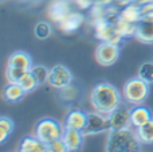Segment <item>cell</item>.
<instances>
[{"label":"cell","mask_w":153,"mask_h":152,"mask_svg":"<svg viewBox=\"0 0 153 152\" xmlns=\"http://www.w3.org/2000/svg\"><path fill=\"white\" fill-rule=\"evenodd\" d=\"M122 102V93L109 82H98L90 92V105L97 112L109 115Z\"/></svg>","instance_id":"1"},{"label":"cell","mask_w":153,"mask_h":152,"mask_svg":"<svg viewBox=\"0 0 153 152\" xmlns=\"http://www.w3.org/2000/svg\"><path fill=\"white\" fill-rule=\"evenodd\" d=\"M141 145L143 143L132 127L121 131H109L105 150L108 152H137L141 150Z\"/></svg>","instance_id":"2"},{"label":"cell","mask_w":153,"mask_h":152,"mask_svg":"<svg viewBox=\"0 0 153 152\" xmlns=\"http://www.w3.org/2000/svg\"><path fill=\"white\" fill-rule=\"evenodd\" d=\"M149 83L145 82L143 78L133 77L125 82L124 88H122V98L128 105H144V102L148 100L149 97Z\"/></svg>","instance_id":"3"},{"label":"cell","mask_w":153,"mask_h":152,"mask_svg":"<svg viewBox=\"0 0 153 152\" xmlns=\"http://www.w3.org/2000/svg\"><path fill=\"white\" fill-rule=\"evenodd\" d=\"M65 127H62V124L59 121H56L55 118L45 117L42 120H39L35 125L34 136H36L40 142H43L45 144H51L53 142L61 139L63 136Z\"/></svg>","instance_id":"4"},{"label":"cell","mask_w":153,"mask_h":152,"mask_svg":"<svg viewBox=\"0 0 153 152\" xmlns=\"http://www.w3.org/2000/svg\"><path fill=\"white\" fill-rule=\"evenodd\" d=\"M91 27L94 30V35L101 42H110V43H120L124 38L117 32L116 26L108 20L105 16H98V18H91Z\"/></svg>","instance_id":"5"},{"label":"cell","mask_w":153,"mask_h":152,"mask_svg":"<svg viewBox=\"0 0 153 152\" xmlns=\"http://www.w3.org/2000/svg\"><path fill=\"white\" fill-rule=\"evenodd\" d=\"M110 131V123H109V115L97 112L93 109V112L87 113V121L83 128L85 136H94L101 135Z\"/></svg>","instance_id":"6"},{"label":"cell","mask_w":153,"mask_h":152,"mask_svg":"<svg viewBox=\"0 0 153 152\" xmlns=\"http://www.w3.org/2000/svg\"><path fill=\"white\" fill-rule=\"evenodd\" d=\"M120 45L110 42H100L95 48V59L101 66H113L120 58Z\"/></svg>","instance_id":"7"},{"label":"cell","mask_w":153,"mask_h":152,"mask_svg":"<svg viewBox=\"0 0 153 152\" xmlns=\"http://www.w3.org/2000/svg\"><path fill=\"white\" fill-rule=\"evenodd\" d=\"M109 123H110V131H121V129L132 128L130 121V108L128 104H120L111 113H109Z\"/></svg>","instance_id":"8"},{"label":"cell","mask_w":153,"mask_h":152,"mask_svg":"<svg viewBox=\"0 0 153 152\" xmlns=\"http://www.w3.org/2000/svg\"><path fill=\"white\" fill-rule=\"evenodd\" d=\"M48 85L54 89H62L65 86L73 83V73L69 67L65 65H55L50 69V77H48Z\"/></svg>","instance_id":"9"},{"label":"cell","mask_w":153,"mask_h":152,"mask_svg":"<svg viewBox=\"0 0 153 152\" xmlns=\"http://www.w3.org/2000/svg\"><path fill=\"white\" fill-rule=\"evenodd\" d=\"M70 11L69 0H53L47 7V16L55 24H59Z\"/></svg>","instance_id":"10"},{"label":"cell","mask_w":153,"mask_h":152,"mask_svg":"<svg viewBox=\"0 0 153 152\" xmlns=\"http://www.w3.org/2000/svg\"><path fill=\"white\" fill-rule=\"evenodd\" d=\"M85 137L86 136H85L83 131L65 128L62 140H63L65 144H66L67 152H76V151H79L82 147H83Z\"/></svg>","instance_id":"11"},{"label":"cell","mask_w":153,"mask_h":152,"mask_svg":"<svg viewBox=\"0 0 153 152\" xmlns=\"http://www.w3.org/2000/svg\"><path fill=\"white\" fill-rule=\"evenodd\" d=\"M83 22H85V16L81 12H76V11L71 10L63 18V20L58 24V27L65 34H71V32H75L83 24Z\"/></svg>","instance_id":"12"},{"label":"cell","mask_w":153,"mask_h":152,"mask_svg":"<svg viewBox=\"0 0 153 152\" xmlns=\"http://www.w3.org/2000/svg\"><path fill=\"white\" fill-rule=\"evenodd\" d=\"M152 112L144 105H134L130 108V121L133 128L144 125L152 120Z\"/></svg>","instance_id":"13"},{"label":"cell","mask_w":153,"mask_h":152,"mask_svg":"<svg viewBox=\"0 0 153 152\" xmlns=\"http://www.w3.org/2000/svg\"><path fill=\"white\" fill-rule=\"evenodd\" d=\"M86 121H87V113H85L81 109H71L66 116L65 128L83 131L85 125H86Z\"/></svg>","instance_id":"14"},{"label":"cell","mask_w":153,"mask_h":152,"mask_svg":"<svg viewBox=\"0 0 153 152\" xmlns=\"http://www.w3.org/2000/svg\"><path fill=\"white\" fill-rule=\"evenodd\" d=\"M136 38L143 43H153V18H143L138 22Z\"/></svg>","instance_id":"15"},{"label":"cell","mask_w":153,"mask_h":152,"mask_svg":"<svg viewBox=\"0 0 153 152\" xmlns=\"http://www.w3.org/2000/svg\"><path fill=\"white\" fill-rule=\"evenodd\" d=\"M120 18L125 19V20L130 22V23H136L143 19V13H141V5L137 4L136 1H130L126 5L122 7V10H120Z\"/></svg>","instance_id":"16"},{"label":"cell","mask_w":153,"mask_h":152,"mask_svg":"<svg viewBox=\"0 0 153 152\" xmlns=\"http://www.w3.org/2000/svg\"><path fill=\"white\" fill-rule=\"evenodd\" d=\"M26 92L18 82H8L3 89V98L7 102H18L26 96Z\"/></svg>","instance_id":"17"},{"label":"cell","mask_w":153,"mask_h":152,"mask_svg":"<svg viewBox=\"0 0 153 152\" xmlns=\"http://www.w3.org/2000/svg\"><path fill=\"white\" fill-rule=\"evenodd\" d=\"M19 151L20 152H48L47 144L40 142L36 136L31 137L27 136L22 140L20 145H19Z\"/></svg>","instance_id":"18"},{"label":"cell","mask_w":153,"mask_h":152,"mask_svg":"<svg viewBox=\"0 0 153 152\" xmlns=\"http://www.w3.org/2000/svg\"><path fill=\"white\" fill-rule=\"evenodd\" d=\"M7 65L15 67H22V69H28L31 70L32 67V58L28 53L26 51H15L8 57Z\"/></svg>","instance_id":"19"},{"label":"cell","mask_w":153,"mask_h":152,"mask_svg":"<svg viewBox=\"0 0 153 152\" xmlns=\"http://www.w3.org/2000/svg\"><path fill=\"white\" fill-rule=\"evenodd\" d=\"M116 30L122 38H132L136 37V31H137V24L136 23H130V22L125 20L122 18H118V20L114 23Z\"/></svg>","instance_id":"20"},{"label":"cell","mask_w":153,"mask_h":152,"mask_svg":"<svg viewBox=\"0 0 153 152\" xmlns=\"http://www.w3.org/2000/svg\"><path fill=\"white\" fill-rule=\"evenodd\" d=\"M134 129H136V133H137L140 142L143 143V145L153 144V118L149 123L144 124V125L134 128Z\"/></svg>","instance_id":"21"},{"label":"cell","mask_w":153,"mask_h":152,"mask_svg":"<svg viewBox=\"0 0 153 152\" xmlns=\"http://www.w3.org/2000/svg\"><path fill=\"white\" fill-rule=\"evenodd\" d=\"M51 34H53V26H51V23H48V22H46V20H40L35 24L34 35L36 39L45 40V39H47V38H50Z\"/></svg>","instance_id":"22"},{"label":"cell","mask_w":153,"mask_h":152,"mask_svg":"<svg viewBox=\"0 0 153 152\" xmlns=\"http://www.w3.org/2000/svg\"><path fill=\"white\" fill-rule=\"evenodd\" d=\"M28 72H30L28 69H22V67H15V66L7 65V67H5V78H7L8 82L19 83Z\"/></svg>","instance_id":"23"},{"label":"cell","mask_w":153,"mask_h":152,"mask_svg":"<svg viewBox=\"0 0 153 152\" xmlns=\"http://www.w3.org/2000/svg\"><path fill=\"white\" fill-rule=\"evenodd\" d=\"M13 128H15V124L10 117L3 116L0 118V144H4L8 136L13 132Z\"/></svg>","instance_id":"24"},{"label":"cell","mask_w":153,"mask_h":152,"mask_svg":"<svg viewBox=\"0 0 153 152\" xmlns=\"http://www.w3.org/2000/svg\"><path fill=\"white\" fill-rule=\"evenodd\" d=\"M31 73L34 74V77L36 78V81L39 82V85H45L48 82V77H50V69H47L43 65H32Z\"/></svg>","instance_id":"25"},{"label":"cell","mask_w":153,"mask_h":152,"mask_svg":"<svg viewBox=\"0 0 153 152\" xmlns=\"http://www.w3.org/2000/svg\"><path fill=\"white\" fill-rule=\"evenodd\" d=\"M78 97V89L75 88L73 83L65 86V88L59 89V98L65 102H73Z\"/></svg>","instance_id":"26"},{"label":"cell","mask_w":153,"mask_h":152,"mask_svg":"<svg viewBox=\"0 0 153 152\" xmlns=\"http://www.w3.org/2000/svg\"><path fill=\"white\" fill-rule=\"evenodd\" d=\"M137 75L140 78H143L145 82H148L149 85H152L153 83V62H144L138 67Z\"/></svg>","instance_id":"27"},{"label":"cell","mask_w":153,"mask_h":152,"mask_svg":"<svg viewBox=\"0 0 153 152\" xmlns=\"http://www.w3.org/2000/svg\"><path fill=\"white\" fill-rule=\"evenodd\" d=\"M19 83L22 85V88L24 89V92H26V93H31V92H34L35 89L39 86V82H38L36 78L34 77V74L31 73V70H30V72L24 75V78Z\"/></svg>","instance_id":"28"},{"label":"cell","mask_w":153,"mask_h":152,"mask_svg":"<svg viewBox=\"0 0 153 152\" xmlns=\"http://www.w3.org/2000/svg\"><path fill=\"white\" fill-rule=\"evenodd\" d=\"M47 148H48V152H67V147L65 144V142L62 140V137L53 142L51 144H48Z\"/></svg>","instance_id":"29"},{"label":"cell","mask_w":153,"mask_h":152,"mask_svg":"<svg viewBox=\"0 0 153 152\" xmlns=\"http://www.w3.org/2000/svg\"><path fill=\"white\" fill-rule=\"evenodd\" d=\"M75 5L79 10H86V8H91L94 4V0H74Z\"/></svg>","instance_id":"30"},{"label":"cell","mask_w":153,"mask_h":152,"mask_svg":"<svg viewBox=\"0 0 153 152\" xmlns=\"http://www.w3.org/2000/svg\"><path fill=\"white\" fill-rule=\"evenodd\" d=\"M113 1H116V0H94V4L102 5V7H109V5H111Z\"/></svg>","instance_id":"31"},{"label":"cell","mask_w":153,"mask_h":152,"mask_svg":"<svg viewBox=\"0 0 153 152\" xmlns=\"http://www.w3.org/2000/svg\"><path fill=\"white\" fill-rule=\"evenodd\" d=\"M133 1H136L137 4H140V5H144V4H148V3H152L153 0H133Z\"/></svg>","instance_id":"32"},{"label":"cell","mask_w":153,"mask_h":152,"mask_svg":"<svg viewBox=\"0 0 153 152\" xmlns=\"http://www.w3.org/2000/svg\"><path fill=\"white\" fill-rule=\"evenodd\" d=\"M117 3H118V5H121V7H124V5H126L128 3L133 1V0H116Z\"/></svg>","instance_id":"33"}]
</instances>
